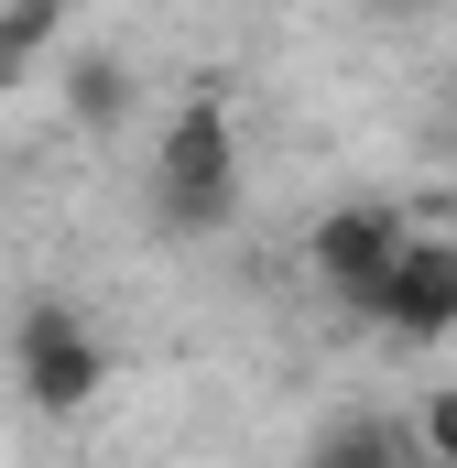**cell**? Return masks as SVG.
Here are the masks:
<instances>
[{
	"mask_svg": "<svg viewBox=\"0 0 457 468\" xmlns=\"http://www.w3.org/2000/svg\"><path fill=\"white\" fill-rule=\"evenodd\" d=\"M228 207H239V120H228L218 77H197L153 142V218L175 239H197V229H228Z\"/></svg>",
	"mask_w": 457,
	"mask_h": 468,
	"instance_id": "1",
	"label": "cell"
},
{
	"mask_svg": "<svg viewBox=\"0 0 457 468\" xmlns=\"http://www.w3.org/2000/svg\"><path fill=\"white\" fill-rule=\"evenodd\" d=\"M11 381H22L33 414H88L99 381H110V349H99V327H88L77 305H22V327H11Z\"/></svg>",
	"mask_w": 457,
	"mask_h": 468,
	"instance_id": "2",
	"label": "cell"
},
{
	"mask_svg": "<svg viewBox=\"0 0 457 468\" xmlns=\"http://www.w3.org/2000/svg\"><path fill=\"white\" fill-rule=\"evenodd\" d=\"M370 327H392V338H457V239H414L403 229V250L348 294Z\"/></svg>",
	"mask_w": 457,
	"mask_h": 468,
	"instance_id": "3",
	"label": "cell"
},
{
	"mask_svg": "<svg viewBox=\"0 0 457 468\" xmlns=\"http://www.w3.org/2000/svg\"><path fill=\"white\" fill-rule=\"evenodd\" d=\"M392 250H403V218H392V207H327V218H316V239H305V261H316L338 294H359Z\"/></svg>",
	"mask_w": 457,
	"mask_h": 468,
	"instance_id": "4",
	"label": "cell"
},
{
	"mask_svg": "<svg viewBox=\"0 0 457 468\" xmlns=\"http://www.w3.org/2000/svg\"><path fill=\"white\" fill-rule=\"evenodd\" d=\"M55 33H66V0H0V99L33 88V66L55 55Z\"/></svg>",
	"mask_w": 457,
	"mask_h": 468,
	"instance_id": "5",
	"label": "cell"
},
{
	"mask_svg": "<svg viewBox=\"0 0 457 468\" xmlns=\"http://www.w3.org/2000/svg\"><path fill=\"white\" fill-rule=\"evenodd\" d=\"M66 110L88 120V131H120V120H131V77H120V55H66Z\"/></svg>",
	"mask_w": 457,
	"mask_h": 468,
	"instance_id": "6",
	"label": "cell"
},
{
	"mask_svg": "<svg viewBox=\"0 0 457 468\" xmlns=\"http://www.w3.org/2000/svg\"><path fill=\"white\" fill-rule=\"evenodd\" d=\"M403 458H414V436H403V425H370V414H359V425H327V436L305 447V468H403Z\"/></svg>",
	"mask_w": 457,
	"mask_h": 468,
	"instance_id": "7",
	"label": "cell"
},
{
	"mask_svg": "<svg viewBox=\"0 0 457 468\" xmlns=\"http://www.w3.org/2000/svg\"><path fill=\"white\" fill-rule=\"evenodd\" d=\"M414 447H425L436 468H457V381H447V392H425V414H414Z\"/></svg>",
	"mask_w": 457,
	"mask_h": 468,
	"instance_id": "8",
	"label": "cell"
}]
</instances>
